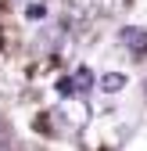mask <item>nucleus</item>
Here are the masks:
<instances>
[{
  "instance_id": "nucleus-1",
  "label": "nucleus",
  "mask_w": 147,
  "mask_h": 151,
  "mask_svg": "<svg viewBox=\"0 0 147 151\" xmlns=\"http://www.w3.org/2000/svg\"><path fill=\"white\" fill-rule=\"evenodd\" d=\"M54 119H58V126L65 129V133L86 129L90 126V104H86V97H65L58 104V111H54Z\"/></svg>"
},
{
  "instance_id": "nucleus-2",
  "label": "nucleus",
  "mask_w": 147,
  "mask_h": 151,
  "mask_svg": "<svg viewBox=\"0 0 147 151\" xmlns=\"http://www.w3.org/2000/svg\"><path fill=\"white\" fill-rule=\"evenodd\" d=\"M118 40L129 47L136 58H143V54H147V29H140V25H126V29L118 32Z\"/></svg>"
},
{
  "instance_id": "nucleus-3",
  "label": "nucleus",
  "mask_w": 147,
  "mask_h": 151,
  "mask_svg": "<svg viewBox=\"0 0 147 151\" xmlns=\"http://www.w3.org/2000/svg\"><path fill=\"white\" fill-rule=\"evenodd\" d=\"M97 86H101L104 93H118V90L126 86V76H122V72H104L101 79H97Z\"/></svg>"
},
{
  "instance_id": "nucleus-4",
  "label": "nucleus",
  "mask_w": 147,
  "mask_h": 151,
  "mask_svg": "<svg viewBox=\"0 0 147 151\" xmlns=\"http://www.w3.org/2000/svg\"><path fill=\"white\" fill-rule=\"evenodd\" d=\"M25 14H29V18H32V22H36V18H43V14H47V11H43V4H36V7H29V11H25Z\"/></svg>"
},
{
  "instance_id": "nucleus-5",
  "label": "nucleus",
  "mask_w": 147,
  "mask_h": 151,
  "mask_svg": "<svg viewBox=\"0 0 147 151\" xmlns=\"http://www.w3.org/2000/svg\"><path fill=\"white\" fill-rule=\"evenodd\" d=\"M18 4H25V7H36V4H43V0H18Z\"/></svg>"
},
{
  "instance_id": "nucleus-6",
  "label": "nucleus",
  "mask_w": 147,
  "mask_h": 151,
  "mask_svg": "<svg viewBox=\"0 0 147 151\" xmlns=\"http://www.w3.org/2000/svg\"><path fill=\"white\" fill-rule=\"evenodd\" d=\"M111 11H115V4H104V14H111Z\"/></svg>"
},
{
  "instance_id": "nucleus-7",
  "label": "nucleus",
  "mask_w": 147,
  "mask_h": 151,
  "mask_svg": "<svg viewBox=\"0 0 147 151\" xmlns=\"http://www.w3.org/2000/svg\"><path fill=\"white\" fill-rule=\"evenodd\" d=\"M0 47H4V36H0Z\"/></svg>"
}]
</instances>
